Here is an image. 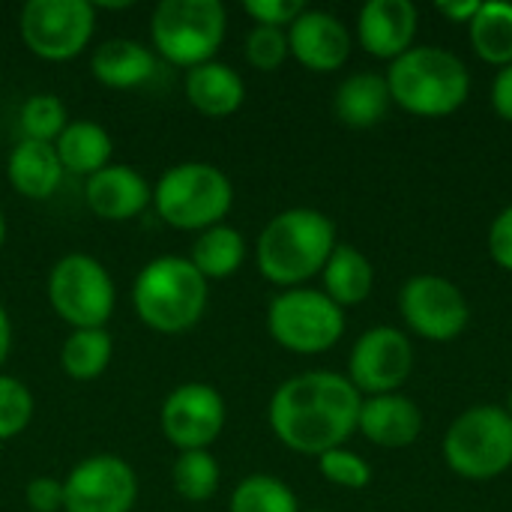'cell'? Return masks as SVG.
I'll list each match as a JSON object with an SVG mask.
<instances>
[{
  "mask_svg": "<svg viewBox=\"0 0 512 512\" xmlns=\"http://www.w3.org/2000/svg\"><path fill=\"white\" fill-rule=\"evenodd\" d=\"M363 396L357 387L327 369L300 372L276 387L267 405V423L276 441L300 456H324L345 447L357 432Z\"/></svg>",
  "mask_w": 512,
  "mask_h": 512,
  "instance_id": "cell-1",
  "label": "cell"
},
{
  "mask_svg": "<svg viewBox=\"0 0 512 512\" xmlns=\"http://www.w3.org/2000/svg\"><path fill=\"white\" fill-rule=\"evenodd\" d=\"M336 249V225L315 207H288L276 213L258 234V273L279 288H303L324 270Z\"/></svg>",
  "mask_w": 512,
  "mask_h": 512,
  "instance_id": "cell-2",
  "label": "cell"
},
{
  "mask_svg": "<svg viewBox=\"0 0 512 512\" xmlns=\"http://www.w3.org/2000/svg\"><path fill=\"white\" fill-rule=\"evenodd\" d=\"M210 282L186 255H159L147 261L132 282V309L144 327L162 336L192 330L210 300Z\"/></svg>",
  "mask_w": 512,
  "mask_h": 512,
  "instance_id": "cell-3",
  "label": "cell"
},
{
  "mask_svg": "<svg viewBox=\"0 0 512 512\" xmlns=\"http://www.w3.org/2000/svg\"><path fill=\"white\" fill-rule=\"evenodd\" d=\"M390 99L417 117L456 114L471 93L465 60L441 45H414L387 69Z\"/></svg>",
  "mask_w": 512,
  "mask_h": 512,
  "instance_id": "cell-4",
  "label": "cell"
},
{
  "mask_svg": "<svg viewBox=\"0 0 512 512\" xmlns=\"http://www.w3.org/2000/svg\"><path fill=\"white\" fill-rule=\"evenodd\" d=\"M234 207V183L213 162H177L153 183V210L174 231L201 234Z\"/></svg>",
  "mask_w": 512,
  "mask_h": 512,
  "instance_id": "cell-5",
  "label": "cell"
},
{
  "mask_svg": "<svg viewBox=\"0 0 512 512\" xmlns=\"http://www.w3.org/2000/svg\"><path fill=\"white\" fill-rule=\"evenodd\" d=\"M225 33L228 9L222 0H162L150 15L153 51L180 69L216 60Z\"/></svg>",
  "mask_w": 512,
  "mask_h": 512,
  "instance_id": "cell-6",
  "label": "cell"
},
{
  "mask_svg": "<svg viewBox=\"0 0 512 512\" xmlns=\"http://www.w3.org/2000/svg\"><path fill=\"white\" fill-rule=\"evenodd\" d=\"M444 462L462 480L486 483L512 468V417L498 405H474L444 435Z\"/></svg>",
  "mask_w": 512,
  "mask_h": 512,
  "instance_id": "cell-7",
  "label": "cell"
},
{
  "mask_svg": "<svg viewBox=\"0 0 512 512\" xmlns=\"http://www.w3.org/2000/svg\"><path fill=\"white\" fill-rule=\"evenodd\" d=\"M54 315L72 330L105 327L117 306V288L108 267L87 252H66L48 270L45 282Z\"/></svg>",
  "mask_w": 512,
  "mask_h": 512,
  "instance_id": "cell-8",
  "label": "cell"
},
{
  "mask_svg": "<svg viewBox=\"0 0 512 512\" xmlns=\"http://www.w3.org/2000/svg\"><path fill=\"white\" fill-rule=\"evenodd\" d=\"M267 333L291 354H324L345 336V309L318 288H288L267 306Z\"/></svg>",
  "mask_w": 512,
  "mask_h": 512,
  "instance_id": "cell-9",
  "label": "cell"
},
{
  "mask_svg": "<svg viewBox=\"0 0 512 512\" xmlns=\"http://www.w3.org/2000/svg\"><path fill=\"white\" fill-rule=\"evenodd\" d=\"M24 48L48 63H66L84 54L96 33L90 0H27L18 15Z\"/></svg>",
  "mask_w": 512,
  "mask_h": 512,
  "instance_id": "cell-10",
  "label": "cell"
},
{
  "mask_svg": "<svg viewBox=\"0 0 512 512\" xmlns=\"http://www.w3.org/2000/svg\"><path fill=\"white\" fill-rule=\"evenodd\" d=\"M138 492V474L126 459L96 453L63 477V512H132Z\"/></svg>",
  "mask_w": 512,
  "mask_h": 512,
  "instance_id": "cell-11",
  "label": "cell"
},
{
  "mask_svg": "<svg viewBox=\"0 0 512 512\" xmlns=\"http://www.w3.org/2000/svg\"><path fill=\"white\" fill-rule=\"evenodd\" d=\"M399 309L405 324L426 342H453L471 321L462 288L435 273L411 276L399 291Z\"/></svg>",
  "mask_w": 512,
  "mask_h": 512,
  "instance_id": "cell-12",
  "label": "cell"
},
{
  "mask_svg": "<svg viewBox=\"0 0 512 512\" xmlns=\"http://www.w3.org/2000/svg\"><path fill=\"white\" fill-rule=\"evenodd\" d=\"M228 420L225 399L204 381H186L174 387L159 408V429L177 453L210 450Z\"/></svg>",
  "mask_w": 512,
  "mask_h": 512,
  "instance_id": "cell-13",
  "label": "cell"
},
{
  "mask_svg": "<svg viewBox=\"0 0 512 512\" xmlns=\"http://www.w3.org/2000/svg\"><path fill=\"white\" fill-rule=\"evenodd\" d=\"M414 369V345L411 339L396 327H372L366 330L348 360V381L363 396H384L399 393V387L408 381Z\"/></svg>",
  "mask_w": 512,
  "mask_h": 512,
  "instance_id": "cell-14",
  "label": "cell"
},
{
  "mask_svg": "<svg viewBox=\"0 0 512 512\" xmlns=\"http://www.w3.org/2000/svg\"><path fill=\"white\" fill-rule=\"evenodd\" d=\"M288 54L309 72H336L351 57V33L333 12L306 9L288 30Z\"/></svg>",
  "mask_w": 512,
  "mask_h": 512,
  "instance_id": "cell-15",
  "label": "cell"
},
{
  "mask_svg": "<svg viewBox=\"0 0 512 512\" xmlns=\"http://www.w3.org/2000/svg\"><path fill=\"white\" fill-rule=\"evenodd\" d=\"M84 201L102 222H129L153 204V186L138 168L111 162L84 180Z\"/></svg>",
  "mask_w": 512,
  "mask_h": 512,
  "instance_id": "cell-16",
  "label": "cell"
},
{
  "mask_svg": "<svg viewBox=\"0 0 512 512\" xmlns=\"http://www.w3.org/2000/svg\"><path fill=\"white\" fill-rule=\"evenodd\" d=\"M417 9L411 0H369L357 15L360 45L381 60H396L414 48Z\"/></svg>",
  "mask_w": 512,
  "mask_h": 512,
  "instance_id": "cell-17",
  "label": "cell"
},
{
  "mask_svg": "<svg viewBox=\"0 0 512 512\" xmlns=\"http://www.w3.org/2000/svg\"><path fill=\"white\" fill-rule=\"evenodd\" d=\"M357 432H363L366 441L402 450L411 447L423 432V414L414 399L402 393H384V396H366L360 405Z\"/></svg>",
  "mask_w": 512,
  "mask_h": 512,
  "instance_id": "cell-18",
  "label": "cell"
},
{
  "mask_svg": "<svg viewBox=\"0 0 512 512\" xmlns=\"http://www.w3.org/2000/svg\"><path fill=\"white\" fill-rule=\"evenodd\" d=\"M183 90H186V102L198 114L213 120L237 114L246 102V81L231 63L222 60H207L201 66L186 69Z\"/></svg>",
  "mask_w": 512,
  "mask_h": 512,
  "instance_id": "cell-19",
  "label": "cell"
},
{
  "mask_svg": "<svg viewBox=\"0 0 512 512\" xmlns=\"http://www.w3.org/2000/svg\"><path fill=\"white\" fill-rule=\"evenodd\" d=\"M90 72L99 84L111 90H135L147 84L156 72V54L138 39L114 36L93 48Z\"/></svg>",
  "mask_w": 512,
  "mask_h": 512,
  "instance_id": "cell-20",
  "label": "cell"
},
{
  "mask_svg": "<svg viewBox=\"0 0 512 512\" xmlns=\"http://www.w3.org/2000/svg\"><path fill=\"white\" fill-rule=\"evenodd\" d=\"M63 174L66 171L60 165V156L48 141L21 138L6 159L9 186L27 201H48L60 189Z\"/></svg>",
  "mask_w": 512,
  "mask_h": 512,
  "instance_id": "cell-21",
  "label": "cell"
},
{
  "mask_svg": "<svg viewBox=\"0 0 512 512\" xmlns=\"http://www.w3.org/2000/svg\"><path fill=\"white\" fill-rule=\"evenodd\" d=\"M390 87L387 78L378 72H357L348 75L333 96V111L336 117L351 126V129H372L378 126L387 111H390Z\"/></svg>",
  "mask_w": 512,
  "mask_h": 512,
  "instance_id": "cell-22",
  "label": "cell"
},
{
  "mask_svg": "<svg viewBox=\"0 0 512 512\" xmlns=\"http://www.w3.org/2000/svg\"><path fill=\"white\" fill-rule=\"evenodd\" d=\"M54 150L66 174H78L87 180L90 174L111 165L114 141L108 129L99 126L96 120H69V126L54 141Z\"/></svg>",
  "mask_w": 512,
  "mask_h": 512,
  "instance_id": "cell-23",
  "label": "cell"
},
{
  "mask_svg": "<svg viewBox=\"0 0 512 512\" xmlns=\"http://www.w3.org/2000/svg\"><path fill=\"white\" fill-rule=\"evenodd\" d=\"M321 279H324L321 291L336 306H342V309L360 306L375 288V267L360 249H354L348 243H336L330 261L321 270Z\"/></svg>",
  "mask_w": 512,
  "mask_h": 512,
  "instance_id": "cell-24",
  "label": "cell"
},
{
  "mask_svg": "<svg viewBox=\"0 0 512 512\" xmlns=\"http://www.w3.org/2000/svg\"><path fill=\"white\" fill-rule=\"evenodd\" d=\"M186 258L207 282L228 279L246 261V237L234 225H213L192 240V252Z\"/></svg>",
  "mask_w": 512,
  "mask_h": 512,
  "instance_id": "cell-25",
  "label": "cell"
},
{
  "mask_svg": "<svg viewBox=\"0 0 512 512\" xmlns=\"http://www.w3.org/2000/svg\"><path fill=\"white\" fill-rule=\"evenodd\" d=\"M114 360V339L105 327L72 330L60 348V369L72 381H96Z\"/></svg>",
  "mask_w": 512,
  "mask_h": 512,
  "instance_id": "cell-26",
  "label": "cell"
},
{
  "mask_svg": "<svg viewBox=\"0 0 512 512\" xmlns=\"http://www.w3.org/2000/svg\"><path fill=\"white\" fill-rule=\"evenodd\" d=\"M471 45L480 60L492 66H510L512 63V3L489 0L480 3L477 15L468 24Z\"/></svg>",
  "mask_w": 512,
  "mask_h": 512,
  "instance_id": "cell-27",
  "label": "cell"
},
{
  "mask_svg": "<svg viewBox=\"0 0 512 512\" xmlns=\"http://www.w3.org/2000/svg\"><path fill=\"white\" fill-rule=\"evenodd\" d=\"M219 480H222V468L210 450L177 453L171 468V483L186 504H207L219 492Z\"/></svg>",
  "mask_w": 512,
  "mask_h": 512,
  "instance_id": "cell-28",
  "label": "cell"
},
{
  "mask_svg": "<svg viewBox=\"0 0 512 512\" xmlns=\"http://www.w3.org/2000/svg\"><path fill=\"white\" fill-rule=\"evenodd\" d=\"M228 512H300L297 495L273 474L243 477L228 501Z\"/></svg>",
  "mask_w": 512,
  "mask_h": 512,
  "instance_id": "cell-29",
  "label": "cell"
},
{
  "mask_svg": "<svg viewBox=\"0 0 512 512\" xmlns=\"http://www.w3.org/2000/svg\"><path fill=\"white\" fill-rule=\"evenodd\" d=\"M66 126H69V111L57 93H33L21 105V132L30 141L54 144Z\"/></svg>",
  "mask_w": 512,
  "mask_h": 512,
  "instance_id": "cell-30",
  "label": "cell"
},
{
  "mask_svg": "<svg viewBox=\"0 0 512 512\" xmlns=\"http://www.w3.org/2000/svg\"><path fill=\"white\" fill-rule=\"evenodd\" d=\"M33 411L36 402L30 387L15 375L0 372V444L24 435L33 420Z\"/></svg>",
  "mask_w": 512,
  "mask_h": 512,
  "instance_id": "cell-31",
  "label": "cell"
},
{
  "mask_svg": "<svg viewBox=\"0 0 512 512\" xmlns=\"http://www.w3.org/2000/svg\"><path fill=\"white\" fill-rule=\"evenodd\" d=\"M318 471L327 483L339 486V489H366L372 483V468L363 456L345 450V447H336V450H327L324 456H318Z\"/></svg>",
  "mask_w": 512,
  "mask_h": 512,
  "instance_id": "cell-32",
  "label": "cell"
},
{
  "mask_svg": "<svg viewBox=\"0 0 512 512\" xmlns=\"http://www.w3.org/2000/svg\"><path fill=\"white\" fill-rule=\"evenodd\" d=\"M246 60L258 72H276L291 54H288V33L279 27H261L255 24L246 36Z\"/></svg>",
  "mask_w": 512,
  "mask_h": 512,
  "instance_id": "cell-33",
  "label": "cell"
},
{
  "mask_svg": "<svg viewBox=\"0 0 512 512\" xmlns=\"http://www.w3.org/2000/svg\"><path fill=\"white\" fill-rule=\"evenodd\" d=\"M243 12L261 27L288 30L306 12V3L303 0H246Z\"/></svg>",
  "mask_w": 512,
  "mask_h": 512,
  "instance_id": "cell-34",
  "label": "cell"
},
{
  "mask_svg": "<svg viewBox=\"0 0 512 512\" xmlns=\"http://www.w3.org/2000/svg\"><path fill=\"white\" fill-rule=\"evenodd\" d=\"M24 501L33 512H63V480L33 477L24 489Z\"/></svg>",
  "mask_w": 512,
  "mask_h": 512,
  "instance_id": "cell-35",
  "label": "cell"
},
{
  "mask_svg": "<svg viewBox=\"0 0 512 512\" xmlns=\"http://www.w3.org/2000/svg\"><path fill=\"white\" fill-rule=\"evenodd\" d=\"M489 252L501 270L512 273V204L495 216V222L489 228Z\"/></svg>",
  "mask_w": 512,
  "mask_h": 512,
  "instance_id": "cell-36",
  "label": "cell"
},
{
  "mask_svg": "<svg viewBox=\"0 0 512 512\" xmlns=\"http://www.w3.org/2000/svg\"><path fill=\"white\" fill-rule=\"evenodd\" d=\"M492 105L495 111L512 123V63L504 66L498 75H495V84H492Z\"/></svg>",
  "mask_w": 512,
  "mask_h": 512,
  "instance_id": "cell-37",
  "label": "cell"
},
{
  "mask_svg": "<svg viewBox=\"0 0 512 512\" xmlns=\"http://www.w3.org/2000/svg\"><path fill=\"white\" fill-rule=\"evenodd\" d=\"M435 9L450 18L453 24H471V18L477 15L480 9V0H438Z\"/></svg>",
  "mask_w": 512,
  "mask_h": 512,
  "instance_id": "cell-38",
  "label": "cell"
},
{
  "mask_svg": "<svg viewBox=\"0 0 512 512\" xmlns=\"http://www.w3.org/2000/svg\"><path fill=\"white\" fill-rule=\"evenodd\" d=\"M9 351H12V318H9L6 306L0 303V369L9 360Z\"/></svg>",
  "mask_w": 512,
  "mask_h": 512,
  "instance_id": "cell-39",
  "label": "cell"
},
{
  "mask_svg": "<svg viewBox=\"0 0 512 512\" xmlns=\"http://www.w3.org/2000/svg\"><path fill=\"white\" fill-rule=\"evenodd\" d=\"M3 243H6V216L0 210V249H3Z\"/></svg>",
  "mask_w": 512,
  "mask_h": 512,
  "instance_id": "cell-40",
  "label": "cell"
},
{
  "mask_svg": "<svg viewBox=\"0 0 512 512\" xmlns=\"http://www.w3.org/2000/svg\"><path fill=\"white\" fill-rule=\"evenodd\" d=\"M507 414L512 417V390H510V399H507Z\"/></svg>",
  "mask_w": 512,
  "mask_h": 512,
  "instance_id": "cell-41",
  "label": "cell"
},
{
  "mask_svg": "<svg viewBox=\"0 0 512 512\" xmlns=\"http://www.w3.org/2000/svg\"><path fill=\"white\" fill-rule=\"evenodd\" d=\"M312 512H324V510H312Z\"/></svg>",
  "mask_w": 512,
  "mask_h": 512,
  "instance_id": "cell-42",
  "label": "cell"
}]
</instances>
